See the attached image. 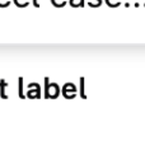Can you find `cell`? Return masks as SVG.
<instances>
[{
  "label": "cell",
  "instance_id": "6da1fadb",
  "mask_svg": "<svg viewBox=\"0 0 145 150\" xmlns=\"http://www.w3.org/2000/svg\"><path fill=\"white\" fill-rule=\"evenodd\" d=\"M6 3H5V0H0V5H5Z\"/></svg>",
  "mask_w": 145,
  "mask_h": 150
}]
</instances>
